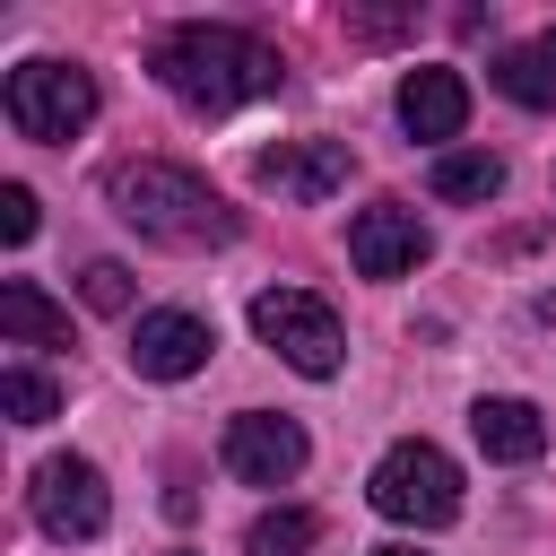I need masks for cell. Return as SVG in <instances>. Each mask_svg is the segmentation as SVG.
I'll use <instances>...</instances> for the list:
<instances>
[{"instance_id": "d6986e66", "label": "cell", "mask_w": 556, "mask_h": 556, "mask_svg": "<svg viewBox=\"0 0 556 556\" xmlns=\"http://www.w3.org/2000/svg\"><path fill=\"white\" fill-rule=\"evenodd\" d=\"M0 235H9V243L35 235V191H26V182H0Z\"/></svg>"}, {"instance_id": "2e32d148", "label": "cell", "mask_w": 556, "mask_h": 556, "mask_svg": "<svg viewBox=\"0 0 556 556\" xmlns=\"http://www.w3.org/2000/svg\"><path fill=\"white\" fill-rule=\"evenodd\" d=\"M513 104H556V78H547V61H539V43H513V52H495V70H486Z\"/></svg>"}, {"instance_id": "ba28073f", "label": "cell", "mask_w": 556, "mask_h": 556, "mask_svg": "<svg viewBox=\"0 0 556 556\" xmlns=\"http://www.w3.org/2000/svg\"><path fill=\"white\" fill-rule=\"evenodd\" d=\"M217 460H226L243 486H287V478L304 469V426H295V417H269V408H243V417H226Z\"/></svg>"}, {"instance_id": "9a60e30c", "label": "cell", "mask_w": 556, "mask_h": 556, "mask_svg": "<svg viewBox=\"0 0 556 556\" xmlns=\"http://www.w3.org/2000/svg\"><path fill=\"white\" fill-rule=\"evenodd\" d=\"M0 408H9V426H52L61 417V382L35 374V365H9L0 374Z\"/></svg>"}, {"instance_id": "8fae6325", "label": "cell", "mask_w": 556, "mask_h": 556, "mask_svg": "<svg viewBox=\"0 0 556 556\" xmlns=\"http://www.w3.org/2000/svg\"><path fill=\"white\" fill-rule=\"evenodd\" d=\"M460 122H469V78L460 70L426 61V70L400 78V130L408 139H460Z\"/></svg>"}, {"instance_id": "44dd1931", "label": "cell", "mask_w": 556, "mask_h": 556, "mask_svg": "<svg viewBox=\"0 0 556 556\" xmlns=\"http://www.w3.org/2000/svg\"><path fill=\"white\" fill-rule=\"evenodd\" d=\"M374 556H417V547H374Z\"/></svg>"}, {"instance_id": "7a4b0ae2", "label": "cell", "mask_w": 556, "mask_h": 556, "mask_svg": "<svg viewBox=\"0 0 556 556\" xmlns=\"http://www.w3.org/2000/svg\"><path fill=\"white\" fill-rule=\"evenodd\" d=\"M104 200H113L122 226H139L148 243H174V252L235 243V226H243L191 165H165V156H122V165H104Z\"/></svg>"}, {"instance_id": "ac0fdd59", "label": "cell", "mask_w": 556, "mask_h": 556, "mask_svg": "<svg viewBox=\"0 0 556 556\" xmlns=\"http://www.w3.org/2000/svg\"><path fill=\"white\" fill-rule=\"evenodd\" d=\"M78 295H87L96 313H122V304H130V269H122V261H87V269H78Z\"/></svg>"}, {"instance_id": "3957f363", "label": "cell", "mask_w": 556, "mask_h": 556, "mask_svg": "<svg viewBox=\"0 0 556 556\" xmlns=\"http://www.w3.org/2000/svg\"><path fill=\"white\" fill-rule=\"evenodd\" d=\"M365 495H374V513H382V521H408V530H443V521H460V460H452L443 443L408 434V443H391V452L374 460Z\"/></svg>"}, {"instance_id": "8992f818", "label": "cell", "mask_w": 556, "mask_h": 556, "mask_svg": "<svg viewBox=\"0 0 556 556\" xmlns=\"http://www.w3.org/2000/svg\"><path fill=\"white\" fill-rule=\"evenodd\" d=\"M26 504H35V521H43L52 539H96V530L113 521L104 469H96L87 452H52V460L35 469V486H26Z\"/></svg>"}, {"instance_id": "5bb4252c", "label": "cell", "mask_w": 556, "mask_h": 556, "mask_svg": "<svg viewBox=\"0 0 556 556\" xmlns=\"http://www.w3.org/2000/svg\"><path fill=\"white\" fill-rule=\"evenodd\" d=\"M426 182H434V200H495V191H504V156H486V148H443Z\"/></svg>"}, {"instance_id": "4fadbf2b", "label": "cell", "mask_w": 556, "mask_h": 556, "mask_svg": "<svg viewBox=\"0 0 556 556\" xmlns=\"http://www.w3.org/2000/svg\"><path fill=\"white\" fill-rule=\"evenodd\" d=\"M469 434H478L486 460H539L547 452V417L530 400H478L469 408Z\"/></svg>"}, {"instance_id": "5b68a950", "label": "cell", "mask_w": 556, "mask_h": 556, "mask_svg": "<svg viewBox=\"0 0 556 556\" xmlns=\"http://www.w3.org/2000/svg\"><path fill=\"white\" fill-rule=\"evenodd\" d=\"M252 330H261V348H278L304 382H330V374L348 365L339 313H330L321 295H304V287H261V295H252Z\"/></svg>"}, {"instance_id": "277c9868", "label": "cell", "mask_w": 556, "mask_h": 556, "mask_svg": "<svg viewBox=\"0 0 556 556\" xmlns=\"http://www.w3.org/2000/svg\"><path fill=\"white\" fill-rule=\"evenodd\" d=\"M0 113H9L17 139L61 148V139H78V130L96 122V78L70 70V61H17L9 87H0Z\"/></svg>"}, {"instance_id": "9c48e42d", "label": "cell", "mask_w": 556, "mask_h": 556, "mask_svg": "<svg viewBox=\"0 0 556 556\" xmlns=\"http://www.w3.org/2000/svg\"><path fill=\"white\" fill-rule=\"evenodd\" d=\"M208 348H217V330H208L200 313H182V304H156V313L130 321V365H139L148 382H182V374H200Z\"/></svg>"}, {"instance_id": "7c38bea8", "label": "cell", "mask_w": 556, "mask_h": 556, "mask_svg": "<svg viewBox=\"0 0 556 556\" xmlns=\"http://www.w3.org/2000/svg\"><path fill=\"white\" fill-rule=\"evenodd\" d=\"M0 339L9 348H70V304H52L35 278H0Z\"/></svg>"}, {"instance_id": "6da1fadb", "label": "cell", "mask_w": 556, "mask_h": 556, "mask_svg": "<svg viewBox=\"0 0 556 556\" xmlns=\"http://www.w3.org/2000/svg\"><path fill=\"white\" fill-rule=\"evenodd\" d=\"M148 70H156V87H165L174 104H191V113H235V104H252V96L278 87V52H269L261 35L208 26V17L165 26L156 52H148Z\"/></svg>"}, {"instance_id": "30bf717a", "label": "cell", "mask_w": 556, "mask_h": 556, "mask_svg": "<svg viewBox=\"0 0 556 556\" xmlns=\"http://www.w3.org/2000/svg\"><path fill=\"white\" fill-rule=\"evenodd\" d=\"M348 261H356V278H408V269L426 261V226H417V208H400V200L356 208V217H348Z\"/></svg>"}, {"instance_id": "ffe728a7", "label": "cell", "mask_w": 556, "mask_h": 556, "mask_svg": "<svg viewBox=\"0 0 556 556\" xmlns=\"http://www.w3.org/2000/svg\"><path fill=\"white\" fill-rule=\"evenodd\" d=\"M539 61H547V78H556V26H547V35H539Z\"/></svg>"}, {"instance_id": "e0dca14e", "label": "cell", "mask_w": 556, "mask_h": 556, "mask_svg": "<svg viewBox=\"0 0 556 556\" xmlns=\"http://www.w3.org/2000/svg\"><path fill=\"white\" fill-rule=\"evenodd\" d=\"M313 539H321V521H313L304 504H278V513H261V521H252V539H243V547H252V556H304Z\"/></svg>"}, {"instance_id": "52a82bcc", "label": "cell", "mask_w": 556, "mask_h": 556, "mask_svg": "<svg viewBox=\"0 0 556 556\" xmlns=\"http://www.w3.org/2000/svg\"><path fill=\"white\" fill-rule=\"evenodd\" d=\"M252 174H261V191H278L295 208H321L330 191H348L356 156H348V139H278V148L252 156Z\"/></svg>"}]
</instances>
